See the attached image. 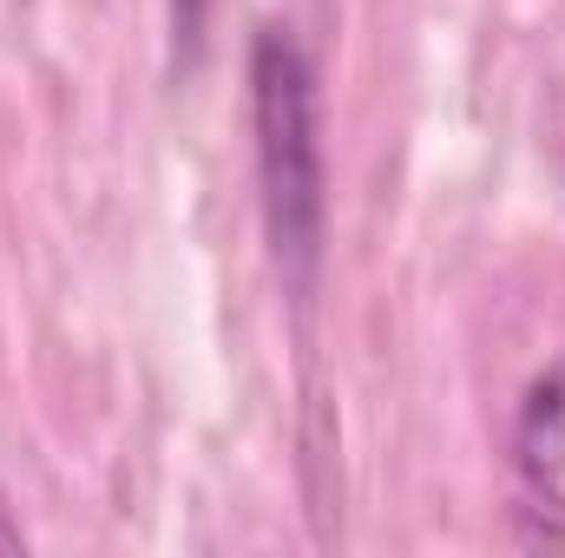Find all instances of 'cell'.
Masks as SVG:
<instances>
[{"instance_id": "obj_1", "label": "cell", "mask_w": 565, "mask_h": 558, "mask_svg": "<svg viewBox=\"0 0 565 558\" xmlns=\"http://www.w3.org/2000/svg\"><path fill=\"white\" fill-rule=\"evenodd\" d=\"M250 132H257V184H264V237L277 277L309 302L329 230V164H322V99L316 66L289 26H257L250 40Z\"/></svg>"}, {"instance_id": "obj_4", "label": "cell", "mask_w": 565, "mask_h": 558, "mask_svg": "<svg viewBox=\"0 0 565 558\" xmlns=\"http://www.w3.org/2000/svg\"><path fill=\"white\" fill-rule=\"evenodd\" d=\"M26 546V533H20V519L7 513V493H0V552H20Z\"/></svg>"}, {"instance_id": "obj_2", "label": "cell", "mask_w": 565, "mask_h": 558, "mask_svg": "<svg viewBox=\"0 0 565 558\" xmlns=\"http://www.w3.org/2000/svg\"><path fill=\"white\" fill-rule=\"evenodd\" d=\"M513 473L533 500V513L565 519V355L533 375L513 415Z\"/></svg>"}, {"instance_id": "obj_3", "label": "cell", "mask_w": 565, "mask_h": 558, "mask_svg": "<svg viewBox=\"0 0 565 558\" xmlns=\"http://www.w3.org/2000/svg\"><path fill=\"white\" fill-rule=\"evenodd\" d=\"M204 20H211V0H171V53H178V73H191V66H198Z\"/></svg>"}]
</instances>
